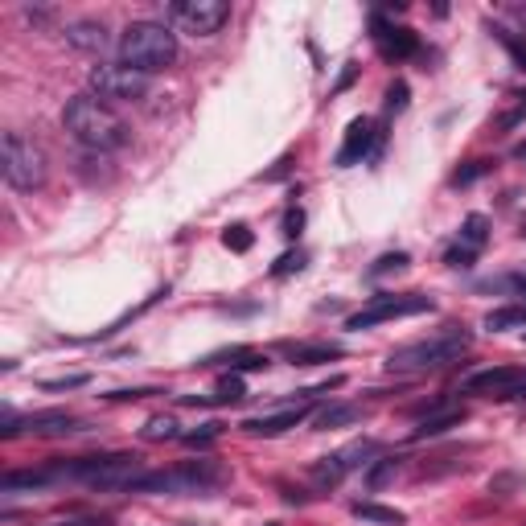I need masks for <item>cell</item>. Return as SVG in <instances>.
I'll return each mask as SVG.
<instances>
[{
    "mask_svg": "<svg viewBox=\"0 0 526 526\" xmlns=\"http://www.w3.org/2000/svg\"><path fill=\"white\" fill-rule=\"evenodd\" d=\"M62 128L71 132V140L87 152H120L128 140H132V128L124 124V116L95 95L66 99Z\"/></svg>",
    "mask_w": 526,
    "mask_h": 526,
    "instance_id": "6da1fadb",
    "label": "cell"
},
{
    "mask_svg": "<svg viewBox=\"0 0 526 526\" xmlns=\"http://www.w3.org/2000/svg\"><path fill=\"white\" fill-rule=\"evenodd\" d=\"M473 346V333L464 325H448V330L432 333V338H419L407 341V346L391 349L387 358V370L395 375H428V370H445V366L461 362Z\"/></svg>",
    "mask_w": 526,
    "mask_h": 526,
    "instance_id": "7a4b0ae2",
    "label": "cell"
},
{
    "mask_svg": "<svg viewBox=\"0 0 526 526\" xmlns=\"http://www.w3.org/2000/svg\"><path fill=\"white\" fill-rule=\"evenodd\" d=\"M116 54L124 66H132V71H140L152 79L157 71L177 62V33H173L169 25H161V21H132V25L120 33Z\"/></svg>",
    "mask_w": 526,
    "mask_h": 526,
    "instance_id": "3957f363",
    "label": "cell"
},
{
    "mask_svg": "<svg viewBox=\"0 0 526 526\" xmlns=\"http://www.w3.org/2000/svg\"><path fill=\"white\" fill-rule=\"evenodd\" d=\"M226 482L218 461H181L173 469H144L128 493H215Z\"/></svg>",
    "mask_w": 526,
    "mask_h": 526,
    "instance_id": "277c9868",
    "label": "cell"
},
{
    "mask_svg": "<svg viewBox=\"0 0 526 526\" xmlns=\"http://www.w3.org/2000/svg\"><path fill=\"white\" fill-rule=\"evenodd\" d=\"M0 169H5V181H9L13 189H21V194H33V189L45 186V173H50V165H45V152L37 148L29 136L5 132V157H0Z\"/></svg>",
    "mask_w": 526,
    "mask_h": 526,
    "instance_id": "5b68a950",
    "label": "cell"
},
{
    "mask_svg": "<svg viewBox=\"0 0 526 526\" xmlns=\"http://www.w3.org/2000/svg\"><path fill=\"white\" fill-rule=\"evenodd\" d=\"M436 301L424 292H387V296H370L358 312L346 317V330L362 333V330H375V325L387 321H399V317H419V312H432Z\"/></svg>",
    "mask_w": 526,
    "mask_h": 526,
    "instance_id": "8992f818",
    "label": "cell"
},
{
    "mask_svg": "<svg viewBox=\"0 0 526 526\" xmlns=\"http://www.w3.org/2000/svg\"><path fill=\"white\" fill-rule=\"evenodd\" d=\"M87 87L103 103H136V99L148 95V74L132 71L124 62H99V66H91Z\"/></svg>",
    "mask_w": 526,
    "mask_h": 526,
    "instance_id": "52a82bcc",
    "label": "cell"
},
{
    "mask_svg": "<svg viewBox=\"0 0 526 526\" xmlns=\"http://www.w3.org/2000/svg\"><path fill=\"white\" fill-rule=\"evenodd\" d=\"M378 456H383V445H378V440H354V445H346V448H338V453L321 456V461L309 469V477H312V485H317V490H333V485H341L354 469L375 464Z\"/></svg>",
    "mask_w": 526,
    "mask_h": 526,
    "instance_id": "ba28073f",
    "label": "cell"
},
{
    "mask_svg": "<svg viewBox=\"0 0 526 526\" xmlns=\"http://www.w3.org/2000/svg\"><path fill=\"white\" fill-rule=\"evenodd\" d=\"M169 17L181 33L215 37L231 21V5L226 0H177V5H169Z\"/></svg>",
    "mask_w": 526,
    "mask_h": 526,
    "instance_id": "9c48e42d",
    "label": "cell"
},
{
    "mask_svg": "<svg viewBox=\"0 0 526 526\" xmlns=\"http://www.w3.org/2000/svg\"><path fill=\"white\" fill-rule=\"evenodd\" d=\"M464 395H493V399H518L526 395V370L522 366H490V370H477L461 383Z\"/></svg>",
    "mask_w": 526,
    "mask_h": 526,
    "instance_id": "30bf717a",
    "label": "cell"
},
{
    "mask_svg": "<svg viewBox=\"0 0 526 526\" xmlns=\"http://www.w3.org/2000/svg\"><path fill=\"white\" fill-rule=\"evenodd\" d=\"M304 419H312V399H296V403H288V407H280V411L251 416V419H243L239 428L247 432V436H280V432H288V428H301Z\"/></svg>",
    "mask_w": 526,
    "mask_h": 526,
    "instance_id": "8fae6325",
    "label": "cell"
},
{
    "mask_svg": "<svg viewBox=\"0 0 526 526\" xmlns=\"http://www.w3.org/2000/svg\"><path fill=\"white\" fill-rule=\"evenodd\" d=\"M17 432H29V436H71V432H79V419L71 416V411H37V416L29 419H5V428H0V436L13 440Z\"/></svg>",
    "mask_w": 526,
    "mask_h": 526,
    "instance_id": "7c38bea8",
    "label": "cell"
},
{
    "mask_svg": "<svg viewBox=\"0 0 526 526\" xmlns=\"http://www.w3.org/2000/svg\"><path fill=\"white\" fill-rule=\"evenodd\" d=\"M485 243H490V218H485V215H469L461 223L456 243L445 251V263H448V268H473V259L482 255Z\"/></svg>",
    "mask_w": 526,
    "mask_h": 526,
    "instance_id": "4fadbf2b",
    "label": "cell"
},
{
    "mask_svg": "<svg viewBox=\"0 0 526 526\" xmlns=\"http://www.w3.org/2000/svg\"><path fill=\"white\" fill-rule=\"evenodd\" d=\"M375 144H378V124L370 116H358V120H349V128H346V140H341V148H338V169H354V165H362L370 152H375Z\"/></svg>",
    "mask_w": 526,
    "mask_h": 526,
    "instance_id": "5bb4252c",
    "label": "cell"
},
{
    "mask_svg": "<svg viewBox=\"0 0 526 526\" xmlns=\"http://www.w3.org/2000/svg\"><path fill=\"white\" fill-rule=\"evenodd\" d=\"M370 29H375V45H378V54L387 58V62H407V58L419 54V33H411V29H395L387 25L383 17L375 13V21H370Z\"/></svg>",
    "mask_w": 526,
    "mask_h": 526,
    "instance_id": "9a60e30c",
    "label": "cell"
},
{
    "mask_svg": "<svg viewBox=\"0 0 526 526\" xmlns=\"http://www.w3.org/2000/svg\"><path fill=\"white\" fill-rule=\"evenodd\" d=\"M464 424V407H453V403L436 399L428 407V416L419 419L416 428H411V440H432V436H445L448 428H461Z\"/></svg>",
    "mask_w": 526,
    "mask_h": 526,
    "instance_id": "2e32d148",
    "label": "cell"
},
{
    "mask_svg": "<svg viewBox=\"0 0 526 526\" xmlns=\"http://www.w3.org/2000/svg\"><path fill=\"white\" fill-rule=\"evenodd\" d=\"M243 399H247V387H243L239 375H226L215 387V395H181V403H189V407H231V403Z\"/></svg>",
    "mask_w": 526,
    "mask_h": 526,
    "instance_id": "e0dca14e",
    "label": "cell"
},
{
    "mask_svg": "<svg viewBox=\"0 0 526 526\" xmlns=\"http://www.w3.org/2000/svg\"><path fill=\"white\" fill-rule=\"evenodd\" d=\"M366 407L358 403H325V407L312 411V428L317 432H330V428H346V424H362Z\"/></svg>",
    "mask_w": 526,
    "mask_h": 526,
    "instance_id": "ac0fdd59",
    "label": "cell"
},
{
    "mask_svg": "<svg viewBox=\"0 0 526 526\" xmlns=\"http://www.w3.org/2000/svg\"><path fill=\"white\" fill-rule=\"evenodd\" d=\"M66 42L74 45V50H87V54H103L111 45L108 29H103V21H74L71 29H66Z\"/></svg>",
    "mask_w": 526,
    "mask_h": 526,
    "instance_id": "d6986e66",
    "label": "cell"
},
{
    "mask_svg": "<svg viewBox=\"0 0 526 526\" xmlns=\"http://www.w3.org/2000/svg\"><path fill=\"white\" fill-rule=\"evenodd\" d=\"M50 485H58L54 469L45 464V469H13L0 477V493H21V490H50Z\"/></svg>",
    "mask_w": 526,
    "mask_h": 526,
    "instance_id": "ffe728a7",
    "label": "cell"
},
{
    "mask_svg": "<svg viewBox=\"0 0 526 526\" xmlns=\"http://www.w3.org/2000/svg\"><path fill=\"white\" fill-rule=\"evenodd\" d=\"M284 354L292 366H321V362H338L341 346H333V341H301V346H288Z\"/></svg>",
    "mask_w": 526,
    "mask_h": 526,
    "instance_id": "44dd1931",
    "label": "cell"
},
{
    "mask_svg": "<svg viewBox=\"0 0 526 526\" xmlns=\"http://www.w3.org/2000/svg\"><path fill=\"white\" fill-rule=\"evenodd\" d=\"M485 330L490 333H506V330H526V304H502V309H490L485 312Z\"/></svg>",
    "mask_w": 526,
    "mask_h": 526,
    "instance_id": "7402d4cb",
    "label": "cell"
},
{
    "mask_svg": "<svg viewBox=\"0 0 526 526\" xmlns=\"http://www.w3.org/2000/svg\"><path fill=\"white\" fill-rule=\"evenodd\" d=\"M349 514L362 518V522H383V526H403V522H407V518H403V510L378 506V502H354V506H349Z\"/></svg>",
    "mask_w": 526,
    "mask_h": 526,
    "instance_id": "603a6c76",
    "label": "cell"
},
{
    "mask_svg": "<svg viewBox=\"0 0 526 526\" xmlns=\"http://www.w3.org/2000/svg\"><path fill=\"white\" fill-rule=\"evenodd\" d=\"M395 473H399V456H378V461L366 469V485H370V490H383Z\"/></svg>",
    "mask_w": 526,
    "mask_h": 526,
    "instance_id": "cb8c5ba5",
    "label": "cell"
},
{
    "mask_svg": "<svg viewBox=\"0 0 526 526\" xmlns=\"http://www.w3.org/2000/svg\"><path fill=\"white\" fill-rule=\"evenodd\" d=\"M140 436H144V440H181V432H177V419H169V416H152L148 424L140 428Z\"/></svg>",
    "mask_w": 526,
    "mask_h": 526,
    "instance_id": "d4e9b609",
    "label": "cell"
},
{
    "mask_svg": "<svg viewBox=\"0 0 526 526\" xmlns=\"http://www.w3.org/2000/svg\"><path fill=\"white\" fill-rule=\"evenodd\" d=\"M251 243H255V234H251L243 223H234V226H226V231H223V247H226V251H234V255L251 251Z\"/></svg>",
    "mask_w": 526,
    "mask_h": 526,
    "instance_id": "484cf974",
    "label": "cell"
},
{
    "mask_svg": "<svg viewBox=\"0 0 526 526\" xmlns=\"http://www.w3.org/2000/svg\"><path fill=\"white\" fill-rule=\"evenodd\" d=\"M493 37H498V42L510 50V58H514V66H518V71H526V42H522V37L506 33V29H498V25H493Z\"/></svg>",
    "mask_w": 526,
    "mask_h": 526,
    "instance_id": "4316f807",
    "label": "cell"
},
{
    "mask_svg": "<svg viewBox=\"0 0 526 526\" xmlns=\"http://www.w3.org/2000/svg\"><path fill=\"white\" fill-rule=\"evenodd\" d=\"M490 169H493V161H469L464 169L453 173V186H473V181H482Z\"/></svg>",
    "mask_w": 526,
    "mask_h": 526,
    "instance_id": "83f0119b",
    "label": "cell"
},
{
    "mask_svg": "<svg viewBox=\"0 0 526 526\" xmlns=\"http://www.w3.org/2000/svg\"><path fill=\"white\" fill-rule=\"evenodd\" d=\"M407 99H411L407 82H403V79H395L391 87H387V111H391V116H399V111H407Z\"/></svg>",
    "mask_w": 526,
    "mask_h": 526,
    "instance_id": "f1b7e54d",
    "label": "cell"
},
{
    "mask_svg": "<svg viewBox=\"0 0 526 526\" xmlns=\"http://www.w3.org/2000/svg\"><path fill=\"white\" fill-rule=\"evenodd\" d=\"M223 436V428L218 424H202L197 432H181V440H186L189 448H206V445H215V440Z\"/></svg>",
    "mask_w": 526,
    "mask_h": 526,
    "instance_id": "f546056e",
    "label": "cell"
},
{
    "mask_svg": "<svg viewBox=\"0 0 526 526\" xmlns=\"http://www.w3.org/2000/svg\"><path fill=\"white\" fill-rule=\"evenodd\" d=\"M411 259H407V251H391V255H383V259H375V268H370V276H387V272H403L407 268Z\"/></svg>",
    "mask_w": 526,
    "mask_h": 526,
    "instance_id": "4dcf8cb0",
    "label": "cell"
},
{
    "mask_svg": "<svg viewBox=\"0 0 526 526\" xmlns=\"http://www.w3.org/2000/svg\"><path fill=\"white\" fill-rule=\"evenodd\" d=\"M304 268V255L301 251H288V255H280L276 263H272V276H292V272Z\"/></svg>",
    "mask_w": 526,
    "mask_h": 526,
    "instance_id": "1f68e13d",
    "label": "cell"
},
{
    "mask_svg": "<svg viewBox=\"0 0 526 526\" xmlns=\"http://www.w3.org/2000/svg\"><path fill=\"white\" fill-rule=\"evenodd\" d=\"M74 387H87V375H71V378H45L42 391H74Z\"/></svg>",
    "mask_w": 526,
    "mask_h": 526,
    "instance_id": "d6a6232c",
    "label": "cell"
},
{
    "mask_svg": "<svg viewBox=\"0 0 526 526\" xmlns=\"http://www.w3.org/2000/svg\"><path fill=\"white\" fill-rule=\"evenodd\" d=\"M301 226H304V210H301V206H288V215H284V234H288V239H296V234H301Z\"/></svg>",
    "mask_w": 526,
    "mask_h": 526,
    "instance_id": "836d02e7",
    "label": "cell"
},
{
    "mask_svg": "<svg viewBox=\"0 0 526 526\" xmlns=\"http://www.w3.org/2000/svg\"><path fill=\"white\" fill-rule=\"evenodd\" d=\"M148 395H161L157 387H132V391H111V403H128V399H148Z\"/></svg>",
    "mask_w": 526,
    "mask_h": 526,
    "instance_id": "e575fe53",
    "label": "cell"
},
{
    "mask_svg": "<svg viewBox=\"0 0 526 526\" xmlns=\"http://www.w3.org/2000/svg\"><path fill=\"white\" fill-rule=\"evenodd\" d=\"M502 288H510L514 296H522V304H526V276H506V280H502Z\"/></svg>",
    "mask_w": 526,
    "mask_h": 526,
    "instance_id": "d590c367",
    "label": "cell"
},
{
    "mask_svg": "<svg viewBox=\"0 0 526 526\" xmlns=\"http://www.w3.org/2000/svg\"><path fill=\"white\" fill-rule=\"evenodd\" d=\"M514 161H526V140H522V144H518V148H514Z\"/></svg>",
    "mask_w": 526,
    "mask_h": 526,
    "instance_id": "8d00e7d4",
    "label": "cell"
},
{
    "mask_svg": "<svg viewBox=\"0 0 526 526\" xmlns=\"http://www.w3.org/2000/svg\"><path fill=\"white\" fill-rule=\"evenodd\" d=\"M58 526H103V522H58Z\"/></svg>",
    "mask_w": 526,
    "mask_h": 526,
    "instance_id": "74e56055",
    "label": "cell"
}]
</instances>
